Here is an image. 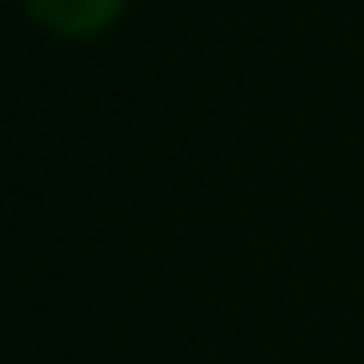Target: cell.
I'll return each instance as SVG.
<instances>
[{
  "label": "cell",
  "mask_w": 364,
  "mask_h": 364,
  "mask_svg": "<svg viewBox=\"0 0 364 364\" xmlns=\"http://www.w3.org/2000/svg\"><path fill=\"white\" fill-rule=\"evenodd\" d=\"M25 6L37 25L61 31V37H97L122 13V0H25Z\"/></svg>",
  "instance_id": "1"
}]
</instances>
